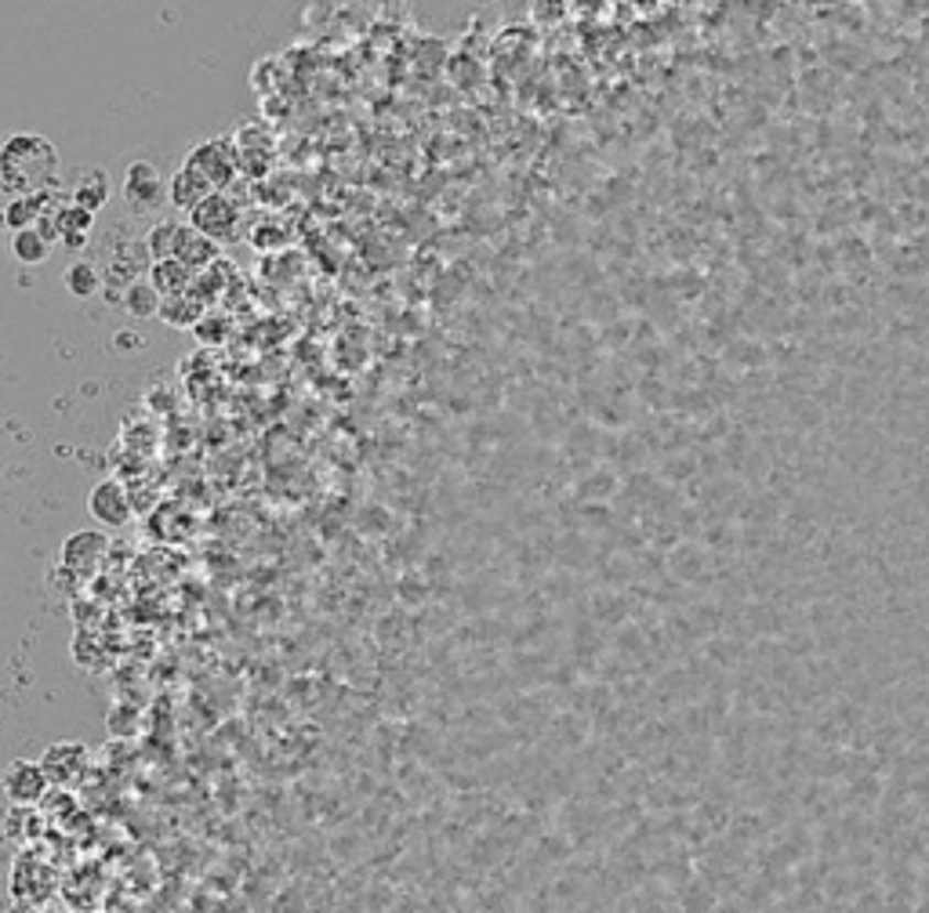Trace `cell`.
<instances>
[{"mask_svg": "<svg viewBox=\"0 0 929 913\" xmlns=\"http://www.w3.org/2000/svg\"><path fill=\"white\" fill-rule=\"evenodd\" d=\"M106 552V536L95 533V530H77L69 533L66 541L58 547V558L66 569H91L98 558Z\"/></svg>", "mask_w": 929, "mask_h": 913, "instance_id": "8", "label": "cell"}, {"mask_svg": "<svg viewBox=\"0 0 929 913\" xmlns=\"http://www.w3.org/2000/svg\"><path fill=\"white\" fill-rule=\"evenodd\" d=\"M210 193H215V189H210V182L204 178L201 171L182 167L175 178H171V185H168V204L175 207V210H193L196 204H204Z\"/></svg>", "mask_w": 929, "mask_h": 913, "instance_id": "10", "label": "cell"}, {"mask_svg": "<svg viewBox=\"0 0 929 913\" xmlns=\"http://www.w3.org/2000/svg\"><path fill=\"white\" fill-rule=\"evenodd\" d=\"M785 653H788L791 660L813 653V631H810V634H788V638H785Z\"/></svg>", "mask_w": 929, "mask_h": 913, "instance_id": "23", "label": "cell"}, {"mask_svg": "<svg viewBox=\"0 0 929 913\" xmlns=\"http://www.w3.org/2000/svg\"><path fill=\"white\" fill-rule=\"evenodd\" d=\"M0 786H4V797H8L11 805H36L47 794L52 780H47V772H44L41 761L19 758V761H11V765L4 769V780H0Z\"/></svg>", "mask_w": 929, "mask_h": 913, "instance_id": "5", "label": "cell"}, {"mask_svg": "<svg viewBox=\"0 0 929 913\" xmlns=\"http://www.w3.org/2000/svg\"><path fill=\"white\" fill-rule=\"evenodd\" d=\"M4 225H8V215H4V207H0V229H4Z\"/></svg>", "mask_w": 929, "mask_h": 913, "instance_id": "26", "label": "cell"}, {"mask_svg": "<svg viewBox=\"0 0 929 913\" xmlns=\"http://www.w3.org/2000/svg\"><path fill=\"white\" fill-rule=\"evenodd\" d=\"M185 167L201 171L210 182V189L222 193V189H229L233 178H237V171H240L237 145L226 142V139H207L201 145H193V153L185 156Z\"/></svg>", "mask_w": 929, "mask_h": 913, "instance_id": "2", "label": "cell"}, {"mask_svg": "<svg viewBox=\"0 0 929 913\" xmlns=\"http://www.w3.org/2000/svg\"><path fill=\"white\" fill-rule=\"evenodd\" d=\"M175 258H179L190 272H204V269L215 265L218 243L210 240V236L196 232L193 225H182V229H179V243H175Z\"/></svg>", "mask_w": 929, "mask_h": 913, "instance_id": "9", "label": "cell"}, {"mask_svg": "<svg viewBox=\"0 0 929 913\" xmlns=\"http://www.w3.org/2000/svg\"><path fill=\"white\" fill-rule=\"evenodd\" d=\"M566 11H570L566 0H530V19L541 22V26H555V22H563Z\"/></svg>", "mask_w": 929, "mask_h": 913, "instance_id": "21", "label": "cell"}, {"mask_svg": "<svg viewBox=\"0 0 929 913\" xmlns=\"http://www.w3.org/2000/svg\"><path fill=\"white\" fill-rule=\"evenodd\" d=\"M41 765H44L47 780H52V783H69V780H77V775L84 772V765H88V747L69 743V740L52 743V747L44 750Z\"/></svg>", "mask_w": 929, "mask_h": 913, "instance_id": "7", "label": "cell"}, {"mask_svg": "<svg viewBox=\"0 0 929 913\" xmlns=\"http://www.w3.org/2000/svg\"><path fill=\"white\" fill-rule=\"evenodd\" d=\"M117 348H120V352H128V348H131V352H142V348H145V337L134 334V330H120V334H117Z\"/></svg>", "mask_w": 929, "mask_h": 913, "instance_id": "24", "label": "cell"}, {"mask_svg": "<svg viewBox=\"0 0 929 913\" xmlns=\"http://www.w3.org/2000/svg\"><path fill=\"white\" fill-rule=\"evenodd\" d=\"M47 250H52V236L36 229V225L11 232V258L19 265H41V261H47Z\"/></svg>", "mask_w": 929, "mask_h": 913, "instance_id": "11", "label": "cell"}, {"mask_svg": "<svg viewBox=\"0 0 929 913\" xmlns=\"http://www.w3.org/2000/svg\"><path fill=\"white\" fill-rule=\"evenodd\" d=\"M123 199H128V207L134 215H150V210H156L160 204H168V185L150 160H134V164H128V174H123Z\"/></svg>", "mask_w": 929, "mask_h": 913, "instance_id": "3", "label": "cell"}, {"mask_svg": "<svg viewBox=\"0 0 929 913\" xmlns=\"http://www.w3.org/2000/svg\"><path fill=\"white\" fill-rule=\"evenodd\" d=\"M179 229L182 221L175 218H160L156 225H150V232H145V254L153 261H164V258H175V243H179Z\"/></svg>", "mask_w": 929, "mask_h": 913, "instance_id": "18", "label": "cell"}, {"mask_svg": "<svg viewBox=\"0 0 929 913\" xmlns=\"http://www.w3.org/2000/svg\"><path fill=\"white\" fill-rule=\"evenodd\" d=\"M73 204L84 207V210H102L109 204V174L102 167H91V171H84L77 185H73Z\"/></svg>", "mask_w": 929, "mask_h": 913, "instance_id": "13", "label": "cell"}, {"mask_svg": "<svg viewBox=\"0 0 929 913\" xmlns=\"http://www.w3.org/2000/svg\"><path fill=\"white\" fill-rule=\"evenodd\" d=\"M150 283L156 286L160 294L171 297V294H185L193 291V272L182 265L179 258H164V261H153L150 269Z\"/></svg>", "mask_w": 929, "mask_h": 913, "instance_id": "14", "label": "cell"}, {"mask_svg": "<svg viewBox=\"0 0 929 913\" xmlns=\"http://www.w3.org/2000/svg\"><path fill=\"white\" fill-rule=\"evenodd\" d=\"M91 221H95L91 210L66 204V207H58V215H55V236L66 247H84V240H88V232H91Z\"/></svg>", "mask_w": 929, "mask_h": 913, "instance_id": "12", "label": "cell"}, {"mask_svg": "<svg viewBox=\"0 0 929 913\" xmlns=\"http://www.w3.org/2000/svg\"><path fill=\"white\" fill-rule=\"evenodd\" d=\"M58 185V149L44 134H8L0 142V189L15 196H41Z\"/></svg>", "mask_w": 929, "mask_h": 913, "instance_id": "1", "label": "cell"}, {"mask_svg": "<svg viewBox=\"0 0 929 913\" xmlns=\"http://www.w3.org/2000/svg\"><path fill=\"white\" fill-rule=\"evenodd\" d=\"M160 305H164V294H160L150 280H139V283H131L128 291H123V308H128L134 319L160 316Z\"/></svg>", "mask_w": 929, "mask_h": 913, "instance_id": "16", "label": "cell"}, {"mask_svg": "<svg viewBox=\"0 0 929 913\" xmlns=\"http://www.w3.org/2000/svg\"><path fill=\"white\" fill-rule=\"evenodd\" d=\"M88 511H91V519L102 522L106 530H120L131 522V497L117 479H106L88 493Z\"/></svg>", "mask_w": 929, "mask_h": 913, "instance_id": "6", "label": "cell"}, {"mask_svg": "<svg viewBox=\"0 0 929 913\" xmlns=\"http://www.w3.org/2000/svg\"><path fill=\"white\" fill-rule=\"evenodd\" d=\"M741 656H745V645L737 642V638H712L709 645H704V660H712V664L720 667H734L741 664Z\"/></svg>", "mask_w": 929, "mask_h": 913, "instance_id": "19", "label": "cell"}, {"mask_svg": "<svg viewBox=\"0 0 929 913\" xmlns=\"http://www.w3.org/2000/svg\"><path fill=\"white\" fill-rule=\"evenodd\" d=\"M62 283H66V291L73 297H80V302L102 291V276H98V269L91 265V261H84V258L69 261V269L62 272Z\"/></svg>", "mask_w": 929, "mask_h": 913, "instance_id": "17", "label": "cell"}, {"mask_svg": "<svg viewBox=\"0 0 929 913\" xmlns=\"http://www.w3.org/2000/svg\"><path fill=\"white\" fill-rule=\"evenodd\" d=\"M676 573L683 580H698L704 573V555L698 552V547H683V562L676 558Z\"/></svg>", "mask_w": 929, "mask_h": 913, "instance_id": "22", "label": "cell"}, {"mask_svg": "<svg viewBox=\"0 0 929 913\" xmlns=\"http://www.w3.org/2000/svg\"><path fill=\"white\" fill-rule=\"evenodd\" d=\"M715 906L712 884L709 881H690V888L683 892V913H709Z\"/></svg>", "mask_w": 929, "mask_h": 913, "instance_id": "20", "label": "cell"}, {"mask_svg": "<svg viewBox=\"0 0 929 913\" xmlns=\"http://www.w3.org/2000/svg\"><path fill=\"white\" fill-rule=\"evenodd\" d=\"M190 225L196 232L210 236L215 243H226L237 236V204L226 193H210L204 204L190 210Z\"/></svg>", "mask_w": 929, "mask_h": 913, "instance_id": "4", "label": "cell"}, {"mask_svg": "<svg viewBox=\"0 0 929 913\" xmlns=\"http://www.w3.org/2000/svg\"><path fill=\"white\" fill-rule=\"evenodd\" d=\"M709 913H741L737 906H712Z\"/></svg>", "mask_w": 929, "mask_h": 913, "instance_id": "25", "label": "cell"}, {"mask_svg": "<svg viewBox=\"0 0 929 913\" xmlns=\"http://www.w3.org/2000/svg\"><path fill=\"white\" fill-rule=\"evenodd\" d=\"M204 302L201 294L185 291V294H171L164 297V305H160V319L168 323V327H179V330H190L196 319H201Z\"/></svg>", "mask_w": 929, "mask_h": 913, "instance_id": "15", "label": "cell"}]
</instances>
